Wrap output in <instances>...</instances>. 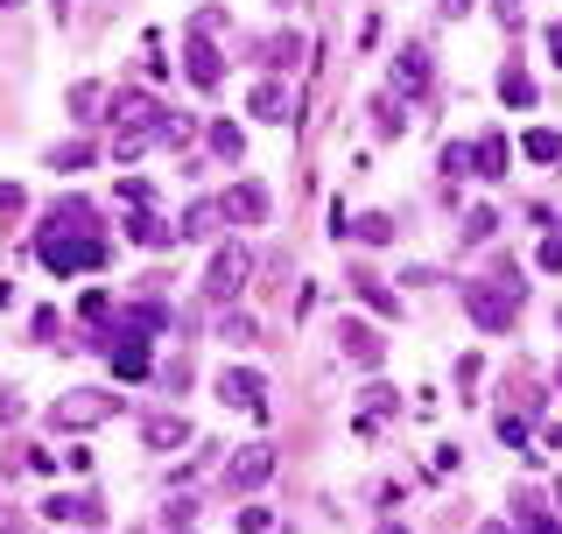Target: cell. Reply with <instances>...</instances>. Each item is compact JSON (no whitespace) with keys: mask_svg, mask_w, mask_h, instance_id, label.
<instances>
[{"mask_svg":"<svg viewBox=\"0 0 562 534\" xmlns=\"http://www.w3.org/2000/svg\"><path fill=\"white\" fill-rule=\"evenodd\" d=\"M92 225V204H57L43 219V240H35V254H43V267L49 275H78V267H99L105 260V240L99 233H85Z\"/></svg>","mask_w":562,"mask_h":534,"instance_id":"1","label":"cell"},{"mask_svg":"<svg viewBox=\"0 0 562 534\" xmlns=\"http://www.w3.org/2000/svg\"><path fill=\"white\" fill-rule=\"evenodd\" d=\"M155 324H162V310H140V316H127V324L105 337V359H113L120 380H140V372H148V345H140V331H155Z\"/></svg>","mask_w":562,"mask_h":534,"instance_id":"2","label":"cell"},{"mask_svg":"<svg viewBox=\"0 0 562 534\" xmlns=\"http://www.w3.org/2000/svg\"><path fill=\"white\" fill-rule=\"evenodd\" d=\"M464 310L479 316L485 331H506V324H514V310H520V296H514V281H506V289H499V281H471V289H464Z\"/></svg>","mask_w":562,"mask_h":534,"instance_id":"3","label":"cell"},{"mask_svg":"<svg viewBox=\"0 0 562 534\" xmlns=\"http://www.w3.org/2000/svg\"><path fill=\"white\" fill-rule=\"evenodd\" d=\"M246 281V246H225V254H211V275H204V296L211 302H233Z\"/></svg>","mask_w":562,"mask_h":534,"instance_id":"4","label":"cell"},{"mask_svg":"<svg viewBox=\"0 0 562 534\" xmlns=\"http://www.w3.org/2000/svg\"><path fill=\"white\" fill-rule=\"evenodd\" d=\"M225 478H233L239 492L268 486V478H274V450H268V443H246V450H233V471H225Z\"/></svg>","mask_w":562,"mask_h":534,"instance_id":"5","label":"cell"},{"mask_svg":"<svg viewBox=\"0 0 562 534\" xmlns=\"http://www.w3.org/2000/svg\"><path fill=\"white\" fill-rule=\"evenodd\" d=\"M183 64H190V85H198V92H218V78H225V70H218V49H211V35H204V29L190 35Z\"/></svg>","mask_w":562,"mask_h":534,"instance_id":"6","label":"cell"},{"mask_svg":"<svg viewBox=\"0 0 562 534\" xmlns=\"http://www.w3.org/2000/svg\"><path fill=\"white\" fill-rule=\"evenodd\" d=\"M218 394L233 401V408H254V415H268V387H260V372H246V366H233V372H218Z\"/></svg>","mask_w":562,"mask_h":534,"instance_id":"7","label":"cell"},{"mask_svg":"<svg viewBox=\"0 0 562 534\" xmlns=\"http://www.w3.org/2000/svg\"><path fill=\"white\" fill-rule=\"evenodd\" d=\"M218 211H225L233 225H260V219H268V190H260V183H233Z\"/></svg>","mask_w":562,"mask_h":534,"instance_id":"8","label":"cell"},{"mask_svg":"<svg viewBox=\"0 0 562 534\" xmlns=\"http://www.w3.org/2000/svg\"><path fill=\"white\" fill-rule=\"evenodd\" d=\"M105 415H113V401H105V394H64L57 401L64 430H92V422H105Z\"/></svg>","mask_w":562,"mask_h":534,"instance_id":"9","label":"cell"},{"mask_svg":"<svg viewBox=\"0 0 562 534\" xmlns=\"http://www.w3.org/2000/svg\"><path fill=\"white\" fill-rule=\"evenodd\" d=\"M338 337H345V359L351 366H380V337L366 331V324H338Z\"/></svg>","mask_w":562,"mask_h":534,"instance_id":"10","label":"cell"},{"mask_svg":"<svg viewBox=\"0 0 562 534\" xmlns=\"http://www.w3.org/2000/svg\"><path fill=\"white\" fill-rule=\"evenodd\" d=\"M471 169H479V176H506V134H485L479 148H471Z\"/></svg>","mask_w":562,"mask_h":534,"instance_id":"11","label":"cell"},{"mask_svg":"<svg viewBox=\"0 0 562 534\" xmlns=\"http://www.w3.org/2000/svg\"><path fill=\"white\" fill-rule=\"evenodd\" d=\"M254 120H289V92H281V85H254Z\"/></svg>","mask_w":562,"mask_h":534,"instance_id":"12","label":"cell"},{"mask_svg":"<svg viewBox=\"0 0 562 534\" xmlns=\"http://www.w3.org/2000/svg\"><path fill=\"white\" fill-rule=\"evenodd\" d=\"M401 85H408V92H429V57H422V49H401Z\"/></svg>","mask_w":562,"mask_h":534,"instance_id":"13","label":"cell"},{"mask_svg":"<svg viewBox=\"0 0 562 534\" xmlns=\"http://www.w3.org/2000/svg\"><path fill=\"white\" fill-rule=\"evenodd\" d=\"M499 99L506 105H535V78H527V70H506V78H499Z\"/></svg>","mask_w":562,"mask_h":534,"instance_id":"14","label":"cell"},{"mask_svg":"<svg viewBox=\"0 0 562 534\" xmlns=\"http://www.w3.org/2000/svg\"><path fill=\"white\" fill-rule=\"evenodd\" d=\"M127 233H134L140 246H169V225H162V219H148L140 204H134V225H127Z\"/></svg>","mask_w":562,"mask_h":534,"instance_id":"15","label":"cell"},{"mask_svg":"<svg viewBox=\"0 0 562 534\" xmlns=\"http://www.w3.org/2000/svg\"><path fill=\"white\" fill-rule=\"evenodd\" d=\"M527 155H535V163H555V155H562V134L555 127H535V134H527Z\"/></svg>","mask_w":562,"mask_h":534,"instance_id":"16","label":"cell"},{"mask_svg":"<svg viewBox=\"0 0 562 534\" xmlns=\"http://www.w3.org/2000/svg\"><path fill=\"white\" fill-rule=\"evenodd\" d=\"M190 430H183V422H176V415H162V422H148V443H155V450H169V443H183Z\"/></svg>","mask_w":562,"mask_h":534,"instance_id":"17","label":"cell"},{"mask_svg":"<svg viewBox=\"0 0 562 534\" xmlns=\"http://www.w3.org/2000/svg\"><path fill=\"white\" fill-rule=\"evenodd\" d=\"M211 148H218L225 163H239V148H246V141H239V127H225V120H218V127H211Z\"/></svg>","mask_w":562,"mask_h":534,"instance_id":"18","label":"cell"},{"mask_svg":"<svg viewBox=\"0 0 562 534\" xmlns=\"http://www.w3.org/2000/svg\"><path fill=\"white\" fill-rule=\"evenodd\" d=\"M49 163H57V169H85V163H92V148H85V141H70V148L49 155Z\"/></svg>","mask_w":562,"mask_h":534,"instance_id":"19","label":"cell"},{"mask_svg":"<svg viewBox=\"0 0 562 534\" xmlns=\"http://www.w3.org/2000/svg\"><path fill=\"white\" fill-rule=\"evenodd\" d=\"M499 233V219H492V211H471V225H464V240H492Z\"/></svg>","mask_w":562,"mask_h":534,"instance_id":"20","label":"cell"},{"mask_svg":"<svg viewBox=\"0 0 562 534\" xmlns=\"http://www.w3.org/2000/svg\"><path fill=\"white\" fill-rule=\"evenodd\" d=\"M268 57H274V64H289V57H303V43H295V35H274V43H268Z\"/></svg>","mask_w":562,"mask_h":534,"instance_id":"21","label":"cell"},{"mask_svg":"<svg viewBox=\"0 0 562 534\" xmlns=\"http://www.w3.org/2000/svg\"><path fill=\"white\" fill-rule=\"evenodd\" d=\"M359 240L380 246V240H394V225H386V219H359Z\"/></svg>","mask_w":562,"mask_h":534,"instance_id":"22","label":"cell"},{"mask_svg":"<svg viewBox=\"0 0 562 534\" xmlns=\"http://www.w3.org/2000/svg\"><path fill=\"white\" fill-rule=\"evenodd\" d=\"M471 169V148H443V176H464Z\"/></svg>","mask_w":562,"mask_h":534,"instance_id":"23","label":"cell"},{"mask_svg":"<svg viewBox=\"0 0 562 534\" xmlns=\"http://www.w3.org/2000/svg\"><path fill=\"white\" fill-rule=\"evenodd\" d=\"M499 443H527V422L520 415H499Z\"/></svg>","mask_w":562,"mask_h":534,"instance_id":"24","label":"cell"},{"mask_svg":"<svg viewBox=\"0 0 562 534\" xmlns=\"http://www.w3.org/2000/svg\"><path fill=\"white\" fill-rule=\"evenodd\" d=\"M541 267H562V233H549V240H541Z\"/></svg>","mask_w":562,"mask_h":534,"instance_id":"25","label":"cell"},{"mask_svg":"<svg viewBox=\"0 0 562 534\" xmlns=\"http://www.w3.org/2000/svg\"><path fill=\"white\" fill-rule=\"evenodd\" d=\"M492 14H499V22L514 29V22H520V0H492Z\"/></svg>","mask_w":562,"mask_h":534,"instance_id":"26","label":"cell"},{"mask_svg":"<svg viewBox=\"0 0 562 534\" xmlns=\"http://www.w3.org/2000/svg\"><path fill=\"white\" fill-rule=\"evenodd\" d=\"M0 211H22V190L14 183H0Z\"/></svg>","mask_w":562,"mask_h":534,"instance_id":"27","label":"cell"},{"mask_svg":"<svg viewBox=\"0 0 562 534\" xmlns=\"http://www.w3.org/2000/svg\"><path fill=\"white\" fill-rule=\"evenodd\" d=\"M527 534H562V521H527Z\"/></svg>","mask_w":562,"mask_h":534,"instance_id":"28","label":"cell"},{"mask_svg":"<svg viewBox=\"0 0 562 534\" xmlns=\"http://www.w3.org/2000/svg\"><path fill=\"white\" fill-rule=\"evenodd\" d=\"M549 57H555V64H562V29H555V35H549Z\"/></svg>","mask_w":562,"mask_h":534,"instance_id":"29","label":"cell"},{"mask_svg":"<svg viewBox=\"0 0 562 534\" xmlns=\"http://www.w3.org/2000/svg\"><path fill=\"white\" fill-rule=\"evenodd\" d=\"M471 8V0H443V14H464Z\"/></svg>","mask_w":562,"mask_h":534,"instance_id":"30","label":"cell"},{"mask_svg":"<svg viewBox=\"0 0 562 534\" xmlns=\"http://www.w3.org/2000/svg\"><path fill=\"white\" fill-rule=\"evenodd\" d=\"M555 513H562V486H555Z\"/></svg>","mask_w":562,"mask_h":534,"instance_id":"31","label":"cell"},{"mask_svg":"<svg viewBox=\"0 0 562 534\" xmlns=\"http://www.w3.org/2000/svg\"><path fill=\"white\" fill-rule=\"evenodd\" d=\"M0 8H22V0H0Z\"/></svg>","mask_w":562,"mask_h":534,"instance_id":"32","label":"cell"},{"mask_svg":"<svg viewBox=\"0 0 562 534\" xmlns=\"http://www.w3.org/2000/svg\"><path fill=\"white\" fill-rule=\"evenodd\" d=\"M380 534H401V527H380Z\"/></svg>","mask_w":562,"mask_h":534,"instance_id":"33","label":"cell"}]
</instances>
